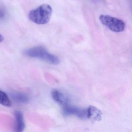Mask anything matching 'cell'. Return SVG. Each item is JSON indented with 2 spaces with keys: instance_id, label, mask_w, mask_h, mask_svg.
Returning <instances> with one entry per match:
<instances>
[{
  "instance_id": "8fae6325",
  "label": "cell",
  "mask_w": 132,
  "mask_h": 132,
  "mask_svg": "<svg viewBox=\"0 0 132 132\" xmlns=\"http://www.w3.org/2000/svg\"><path fill=\"white\" fill-rule=\"evenodd\" d=\"M4 40V37L1 34H0V43L2 42Z\"/></svg>"
},
{
  "instance_id": "8992f818",
  "label": "cell",
  "mask_w": 132,
  "mask_h": 132,
  "mask_svg": "<svg viewBox=\"0 0 132 132\" xmlns=\"http://www.w3.org/2000/svg\"><path fill=\"white\" fill-rule=\"evenodd\" d=\"M15 119V125L14 132H23L25 127L23 114L21 112L16 111L14 113Z\"/></svg>"
},
{
  "instance_id": "30bf717a",
  "label": "cell",
  "mask_w": 132,
  "mask_h": 132,
  "mask_svg": "<svg viewBox=\"0 0 132 132\" xmlns=\"http://www.w3.org/2000/svg\"><path fill=\"white\" fill-rule=\"evenodd\" d=\"M5 13L2 9L0 8V19H2L5 16Z\"/></svg>"
},
{
  "instance_id": "5b68a950",
  "label": "cell",
  "mask_w": 132,
  "mask_h": 132,
  "mask_svg": "<svg viewBox=\"0 0 132 132\" xmlns=\"http://www.w3.org/2000/svg\"><path fill=\"white\" fill-rule=\"evenodd\" d=\"M52 96L55 101L63 107L69 105L70 102L69 98L59 90L56 89L53 90Z\"/></svg>"
},
{
  "instance_id": "ba28073f",
  "label": "cell",
  "mask_w": 132,
  "mask_h": 132,
  "mask_svg": "<svg viewBox=\"0 0 132 132\" xmlns=\"http://www.w3.org/2000/svg\"><path fill=\"white\" fill-rule=\"evenodd\" d=\"M12 96L13 99L18 103H27L29 101L28 97L23 93L15 92L12 94Z\"/></svg>"
},
{
  "instance_id": "3957f363",
  "label": "cell",
  "mask_w": 132,
  "mask_h": 132,
  "mask_svg": "<svg viewBox=\"0 0 132 132\" xmlns=\"http://www.w3.org/2000/svg\"><path fill=\"white\" fill-rule=\"evenodd\" d=\"M99 20L102 24L114 32L123 31L125 28V24L122 20L110 15H102Z\"/></svg>"
},
{
  "instance_id": "52a82bcc",
  "label": "cell",
  "mask_w": 132,
  "mask_h": 132,
  "mask_svg": "<svg viewBox=\"0 0 132 132\" xmlns=\"http://www.w3.org/2000/svg\"><path fill=\"white\" fill-rule=\"evenodd\" d=\"M87 118L95 121H99L102 119V112L94 106L90 105L87 109Z\"/></svg>"
},
{
  "instance_id": "9c48e42d",
  "label": "cell",
  "mask_w": 132,
  "mask_h": 132,
  "mask_svg": "<svg viewBox=\"0 0 132 132\" xmlns=\"http://www.w3.org/2000/svg\"><path fill=\"white\" fill-rule=\"evenodd\" d=\"M0 104L5 107L11 106L12 102L7 94L0 90Z\"/></svg>"
},
{
  "instance_id": "7a4b0ae2",
  "label": "cell",
  "mask_w": 132,
  "mask_h": 132,
  "mask_svg": "<svg viewBox=\"0 0 132 132\" xmlns=\"http://www.w3.org/2000/svg\"><path fill=\"white\" fill-rule=\"evenodd\" d=\"M24 54L30 58L39 59L53 65H57L60 60L57 56L49 52L46 49L41 46H36L25 50Z\"/></svg>"
},
{
  "instance_id": "6da1fadb",
  "label": "cell",
  "mask_w": 132,
  "mask_h": 132,
  "mask_svg": "<svg viewBox=\"0 0 132 132\" xmlns=\"http://www.w3.org/2000/svg\"><path fill=\"white\" fill-rule=\"evenodd\" d=\"M52 13V7L44 4L30 11L28 15L29 20L38 24H45L49 22Z\"/></svg>"
},
{
  "instance_id": "277c9868",
  "label": "cell",
  "mask_w": 132,
  "mask_h": 132,
  "mask_svg": "<svg viewBox=\"0 0 132 132\" xmlns=\"http://www.w3.org/2000/svg\"><path fill=\"white\" fill-rule=\"evenodd\" d=\"M63 114L66 116H74L81 119H87V109L81 108L70 105L63 107Z\"/></svg>"
}]
</instances>
